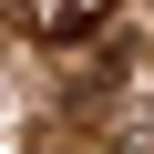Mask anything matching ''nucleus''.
<instances>
[{
  "mask_svg": "<svg viewBox=\"0 0 154 154\" xmlns=\"http://www.w3.org/2000/svg\"><path fill=\"white\" fill-rule=\"evenodd\" d=\"M21 21H31L41 41H93V31L113 21V0H21Z\"/></svg>",
  "mask_w": 154,
  "mask_h": 154,
  "instance_id": "nucleus-1",
  "label": "nucleus"
},
{
  "mask_svg": "<svg viewBox=\"0 0 154 154\" xmlns=\"http://www.w3.org/2000/svg\"><path fill=\"white\" fill-rule=\"evenodd\" d=\"M123 154H154V134H144V144H123Z\"/></svg>",
  "mask_w": 154,
  "mask_h": 154,
  "instance_id": "nucleus-2",
  "label": "nucleus"
}]
</instances>
